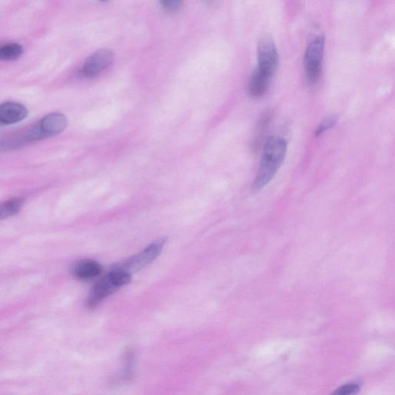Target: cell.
<instances>
[{"mask_svg": "<svg viewBox=\"0 0 395 395\" xmlns=\"http://www.w3.org/2000/svg\"><path fill=\"white\" fill-rule=\"evenodd\" d=\"M166 240V238L155 240L136 256L120 263L115 269L125 271L130 275L143 269L158 257L165 245Z\"/></svg>", "mask_w": 395, "mask_h": 395, "instance_id": "cell-5", "label": "cell"}, {"mask_svg": "<svg viewBox=\"0 0 395 395\" xmlns=\"http://www.w3.org/2000/svg\"><path fill=\"white\" fill-rule=\"evenodd\" d=\"M39 125L45 138L60 135L68 126V119L62 113L54 112L43 118Z\"/></svg>", "mask_w": 395, "mask_h": 395, "instance_id": "cell-8", "label": "cell"}, {"mask_svg": "<svg viewBox=\"0 0 395 395\" xmlns=\"http://www.w3.org/2000/svg\"><path fill=\"white\" fill-rule=\"evenodd\" d=\"M71 272L74 277L86 280L100 275L102 272V267L99 262L95 260H83L75 263Z\"/></svg>", "mask_w": 395, "mask_h": 395, "instance_id": "cell-9", "label": "cell"}, {"mask_svg": "<svg viewBox=\"0 0 395 395\" xmlns=\"http://www.w3.org/2000/svg\"><path fill=\"white\" fill-rule=\"evenodd\" d=\"M160 4L165 11L175 12L182 7L183 3L180 0H164L160 2Z\"/></svg>", "mask_w": 395, "mask_h": 395, "instance_id": "cell-15", "label": "cell"}, {"mask_svg": "<svg viewBox=\"0 0 395 395\" xmlns=\"http://www.w3.org/2000/svg\"><path fill=\"white\" fill-rule=\"evenodd\" d=\"M24 203V200L22 198H14V199L7 200L1 206L0 218L4 220L17 214L21 210Z\"/></svg>", "mask_w": 395, "mask_h": 395, "instance_id": "cell-11", "label": "cell"}, {"mask_svg": "<svg viewBox=\"0 0 395 395\" xmlns=\"http://www.w3.org/2000/svg\"><path fill=\"white\" fill-rule=\"evenodd\" d=\"M337 122V118L334 116H329L325 118L316 130V135L319 136L322 135L325 131L333 128Z\"/></svg>", "mask_w": 395, "mask_h": 395, "instance_id": "cell-14", "label": "cell"}, {"mask_svg": "<svg viewBox=\"0 0 395 395\" xmlns=\"http://www.w3.org/2000/svg\"><path fill=\"white\" fill-rule=\"evenodd\" d=\"M325 39L319 35L309 43L304 55V68L308 81L316 83L321 76Z\"/></svg>", "mask_w": 395, "mask_h": 395, "instance_id": "cell-4", "label": "cell"}, {"mask_svg": "<svg viewBox=\"0 0 395 395\" xmlns=\"http://www.w3.org/2000/svg\"><path fill=\"white\" fill-rule=\"evenodd\" d=\"M287 150L286 140L280 137H270L263 147L258 172L252 190L257 193L265 188L283 165Z\"/></svg>", "mask_w": 395, "mask_h": 395, "instance_id": "cell-1", "label": "cell"}, {"mask_svg": "<svg viewBox=\"0 0 395 395\" xmlns=\"http://www.w3.org/2000/svg\"><path fill=\"white\" fill-rule=\"evenodd\" d=\"M130 280L131 276L128 272L113 269L92 288L88 298V307L96 308L103 299L116 293L121 287L128 284Z\"/></svg>", "mask_w": 395, "mask_h": 395, "instance_id": "cell-2", "label": "cell"}, {"mask_svg": "<svg viewBox=\"0 0 395 395\" xmlns=\"http://www.w3.org/2000/svg\"><path fill=\"white\" fill-rule=\"evenodd\" d=\"M271 79L265 76L257 69L252 73L248 83V91L254 98H260L265 96L267 91Z\"/></svg>", "mask_w": 395, "mask_h": 395, "instance_id": "cell-10", "label": "cell"}, {"mask_svg": "<svg viewBox=\"0 0 395 395\" xmlns=\"http://www.w3.org/2000/svg\"><path fill=\"white\" fill-rule=\"evenodd\" d=\"M360 390V385L355 383H349L342 385L335 390L332 395H354Z\"/></svg>", "mask_w": 395, "mask_h": 395, "instance_id": "cell-13", "label": "cell"}, {"mask_svg": "<svg viewBox=\"0 0 395 395\" xmlns=\"http://www.w3.org/2000/svg\"><path fill=\"white\" fill-rule=\"evenodd\" d=\"M115 54L109 49H101L93 54L84 62L79 71V76L91 79L107 70L114 61Z\"/></svg>", "mask_w": 395, "mask_h": 395, "instance_id": "cell-6", "label": "cell"}, {"mask_svg": "<svg viewBox=\"0 0 395 395\" xmlns=\"http://www.w3.org/2000/svg\"><path fill=\"white\" fill-rule=\"evenodd\" d=\"M22 45L17 43H9L0 48V59L6 61H15L23 54Z\"/></svg>", "mask_w": 395, "mask_h": 395, "instance_id": "cell-12", "label": "cell"}, {"mask_svg": "<svg viewBox=\"0 0 395 395\" xmlns=\"http://www.w3.org/2000/svg\"><path fill=\"white\" fill-rule=\"evenodd\" d=\"M257 70L272 80L279 67V54L274 40L270 36H262L258 43Z\"/></svg>", "mask_w": 395, "mask_h": 395, "instance_id": "cell-3", "label": "cell"}, {"mask_svg": "<svg viewBox=\"0 0 395 395\" xmlns=\"http://www.w3.org/2000/svg\"><path fill=\"white\" fill-rule=\"evenodd\" d=\"M27 116V108L20 103L5 102L0 107V123L2 126L19 123Z\"/></svg>", "mask_w": 395, "mask_h": 395, "instance_id": "cell-7", "label": "cell"}]
</instances>
